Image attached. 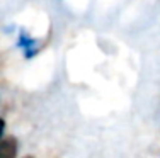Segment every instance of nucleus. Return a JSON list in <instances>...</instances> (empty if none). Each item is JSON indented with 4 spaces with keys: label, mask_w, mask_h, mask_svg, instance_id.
I'll return each mask as SVG.
<instances>
[{
    "label": "nucleus",
    "mask_w": 160,
    "mask_h": 158,
    "mask_svg": "<svg viewBox=\"0 0 160 158\" xmlns=\"http://www.w3.org/2000/svg\"><path fill=\"white\" fill-rule=\"evenodd\" d=\"M17 155V141L14 138H9L0 145V158H12Z\"/></svg>",
    "instance_id": "f257e3e1"
},
{
    "label": "nucleus",
    "mask_w": 160,
    "mask_h": 158,
    "mask_svg": "<svg viewBox=\"0 0 160 158\" xmlns=\"http://www.w3.org/2000/svg\"><path fill=\"white\" fill-rule=\"evenodd\" d=\"M3 129H5V122H3V119H0V138L3 134Z\"/></svg>",
    "instance_id": "f03ea898"
}]
</instances>
